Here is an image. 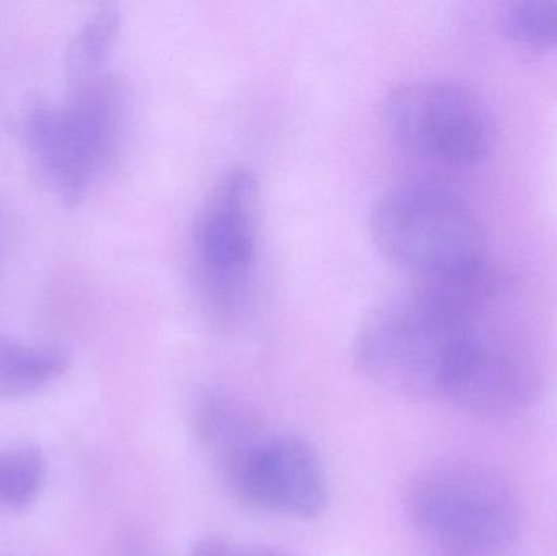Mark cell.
I'll return each mask as SVG.
<instances>
[{"label":"cell","instance_id":"cell-1","mask_svg":"<svg viewBox=\"0 0 557 556\" xmlns=\"http://www.w3.org/2000/svg\"><path fill=\"white\" fill-rule=\"evenodd\" d=\"M373 244L419 281L468 273L487 263V240L467 202L437 183L388 189L370 218Z\"/></svg>","mask_w":557,"mask_h":556},{"label":"cell","instance_id":"cell-2","mask_svg":"<svg viewBox=\"0 0 557 556\" xmlns=\"http://www.w3.org/2000/svg\"><path fill=\"white\" fill-rule=\"evenodd\" d=\"M408 512L424 538L451 554H496L519 531L512 489L478 464H442L422 472L409 489Z\"/></svg>","mask_w":557,"mask_h":556},{"label":"cell","instance_id":"cell-3","mask_svg":"<svg viewBox=\"0 0 557 556\" xmlns=\"http://www.w3.org/2000/svg\"><path fill=\"white\" fill-rule=\"evenodd\" d=\"M260 244V182L247 166L228 170L212 186L196 221L193 250L205 302L232 320L250 299Z\"/></svg>","mask_w":557,"mask_h":556},{"label":"cell","instance_id":"cell-4","mask_svg":"<svg viewBox=\"0 0 557 556\" xmlns=\"http://www.w3.org/2000/svg\"><path fill=\"white\" fill-rule=\"evenodd\" d=\"M383 121L406 150L437 165L473 166L493 147L494 124L486 104L450 82L399 85L383 101Z\"/></svg>","mask_w":557,"mask_h":556},{"label":"cell","instance_id":"cell-5","mask_svg":"<svg viewBox=\"0 0 557 556\" xmlns=\"http://www.w3.org/2000/svg\"><path fill=\"white\" fill-rule=\"evenodd\" d=\"M227 485L240 502L274 515L310 519L327 503L323 464L307 441L263 433L221 464Z\"/></svg>","mask_w":557,"mask_h":556},{"label":"cell","instance_id":"cell-6","mask_svg":"<svg viewBox=\"0 0 557 556\" xmlns=\"http://www.w3.org/2000/svg\"><path fill=\"white\" fill-rule=\"evenodd\" d=\"M25 134L42 175L69 208L81 205L95 178L108 170L100 150L67 104H41L29 111Z\"/></svg>","mask_w":557,"mask_h":556},{"label":"cell","instance_id":"cell-7","mask_svg":"<svg viewBox=\"0 0 557 556\" xmlns=\"http://www.w3.org/2000/svg\"><path fill=\"white\" fill-rule=\"evenodd\" d=\"M69 365L71 358L64 349L0 336V397L35 394L61 378Z\"/></svg>","mask_w":557,"mask_h":556},{"label":"cell","instance_id":"cell-8","mask_svg":"<svg viewBox=\"0 0 557 556\" xmlns=\"http://www.w3.org/2000/svg\"><path fill=\"white\" fill-rule=\"evenodd\" d=\"M121 32L120 7L101 3L78 26L65 51V75L71 90L100 77Z\"/></svg>","mask_w":557,"mask_h":556},{"label":"cell","instance_id":"cell-9","mask_svg":"<svg viewBox=\"0 0 557 556\" xmlns=\"http://www.w3.org/2000/svg\"><path fill=\"white\" fill-rule=\"evenodd\" d=\"M196 428L202 446L214 454L219 464L263 433L260 418L235 398L211 397L196 411Z\"/></svg>","mask_w":557,"mask_h":556},{"label":"cell","instance_id":"cell-10","mask_svg":"<svg viewBox=\"0 0 557 556\" xmlns=\"http://www.w3.org/2000/svg\"><path fill=\"white\" fill-rule=\"evenodd\" d=\"M48 464L38 447L18 444L0 450V508L23 511L41 495Z\"/></svg>","mask_w":557,"mask_h":556},{"label":"cell","instance_id":"cell-11","mask_svg":"<svg viewBox=\"0 0 557 556\" xmlns=\"http://www.w3.org/2000/svg\"><path fill=\"white\" fill-rule=\"evenodd\" d=\"M504 26L516 41L540 49H557V3L543 0L510 3Z\"/></svg>","mask_w":557,"mask_h":556},{"label":"cell","instance_id":"cell-12","mask_svg":"<svg viewBox=\"0 0 557 556\" xmlns=\"http://www.w3.org/2000/svg\"><path fill=\"white\" fill-rule=\"evenodd\" d=\"M188 556H285L278 554L273 548L263 547V545H248V544H232L227 541H219V539H211V541L201 542L196 545Z\"/></svg>","mask_w":557,"mask_h":556}]
</instances>
